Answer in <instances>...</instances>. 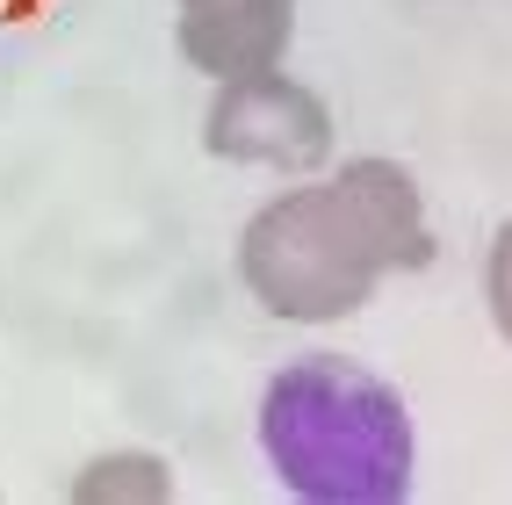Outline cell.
<instances>
[{"instance_id": "obj_6", "label": "cell", "mask_w": 512, "mask_h": 505, "mask_svg": "<svg viewBox=\"0 0 512 505\" xmlns=\"http://www.w3.org/2000/svg\"><path fill=\"white\" fill-rule=\"evenodd\" d=\"M484 303H491L498 340L512 347V217L498 224V239H491V253H484Z\"/></svg>"}, {"instance_id": "obj_1", "label": "cell", "mask_w": 512, "mask_h": 505, "mask_svg": "<svg viewBox=\"0 0 512 505\" xmlns=\"http://www.w3.org/2000/svg\"><path fill=\"white\" fill-rule=\"evenodd\" d=\"M433 267L426 195L397 159H339L260 202L238 231V282L282 325H339L390 275Z\"/></svg>"}, {"instance_id": "obj_2", "label": "cell", "mask_w": 512, "mask_h": 505, "mask_svg": "<svg viewBox=\"0 0 512 505\" xmlns=\"http://www.w3.org/2000/svg\"><path fill=\"white\" fill-rule=\"evenodd\" d=\"M260 455L303 505H404L412 498V412L347 354H303L260 390Z\"/></svg>"}, {"instance_id": "obj_5", "label": "cell", "mask_w": 512, "mask_h": 505, "mask_svg": "<svg viewBox=\"0 0 512 505\" xmlns=\"http://www.w3.org/2000/svg\"><path fill=\"white\" fill-rule=\"evenodd\" d=\"M116 498H138V505H159L174 498V469L145 448H116V455H94L80 477H73V505H116Z\"/></svg>"}, {"instance_id": "obj_4", "label": "cell", "mask_w": 512, "mask_h": 505, "mask_svg": "<svg viewBox=\"0 0 512 505\" xmlns=\"http://www.w3.org/2000/svg\"><path fill=\"white\" fill-rule=\"evenodd\" d=\"M296 0H174V44L202 80L267 73L289 58Z\"/></svg>"}, {"instance_id": "obj_3", "label": "cell", "mask_w": 512, "mask_h": 505, "mask_svg": "<svg viewBox=\"0 0 512 505\" xmlns=\"http://www.w3.org/2000/svg\"><path fill=\"white\" fill-rule=\"evenodd\" d=\"M202 152L224 166H260V174H325L332 166V109L318 87L289 80L282 65L267 73H238L217 80L210 116H202Z\"/></svg>"}]
</instances>
